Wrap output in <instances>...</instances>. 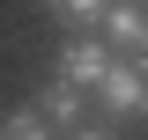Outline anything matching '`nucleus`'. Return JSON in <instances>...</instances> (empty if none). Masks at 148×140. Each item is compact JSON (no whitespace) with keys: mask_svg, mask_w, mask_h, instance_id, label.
<instances>
[{"mask_svg":"<svg viewBox=\"0 0 148 140\" xmlns=\"http://www.w3.org/2000/svg\"><path fill=\"white\" fill-rule=\"evenodd\" d=\"M0 140H45V118L37 111H15V118L0 125Z\"/></svg>","mask_w":148,"mask_h":140,"instance_id":"6","label":"nucleus"},{"mask_svg":"<svg viewBox=\"0 0 148 140\" xmlns=\"http://www.w3.org/2000/svg\"><path fill=\"white\" fill-rule=\"evenodd\" d=\"M111 59H119V52H111L104 37H67V52H59V81L89 96V88H104V74H111Z\"/></svg>","mask_w":148,"mask_h":140,"instance_id":"2","label":"nucleus"},{"mask_svg":"<svg viewBox=\"0 0 148 140\" xmlns=\"http://www.w3.org/2000/svg\"><path fill=\"white\" fill-rule=\"evenodd\" d=\"M104 44L119 59H148V0H111L104 7Z\"/></svg>","mask_w":148,"mask_h":140,"instance_id":"3","label":"nucleus"},{"mask_svg":"<svg viewBox=\"0 0 148 140\" xmlns=\"http://www.w3.org/2000/svg\"><path fill=\"white\" fill-rule=\"evenodd\" d=\"M45 7H52L59 22H74V30H82V22H104V7H111V0H45Z\"/></svg>","mask_w":148,"mask_h":140,"instance_id":"5","label":"nucleus"},{"mask_svg":"<svg viewBox=\"0 0 148 140\" xmlns=\"http://www.w3.org/2000/svg\"><path fill=\"white\" fill-rule=\"evenodd\" d=\"M37 118H59L67 133H82V88H67V81H52L45 96H37Z\"/></svg>","mask_w":148,"mask_h":140,"instance_id":"4","label":"nucleus"},{"mask_svg":"<svg viewBox=\"0 0 148 140\" xmlns=\"http://www.w3.org/2000/svg\"><path fill=\"white\" fill-rule=\"evenodd\" d=\"M96 103H104V118H148V59H111Z\"/></svg>","mask_w":148,"mask_h":140,"instance_id":"1","label":"nucleus"},{"mask_svg":"<svg viewBox=\"0 0 148 140\" xmlns=\"http://www.w3.org/2000/svg\"><path fill=\"white\" fill-rule=\"evenodd\" d=\"M74 140H111V125H82V133H74Z\"/></svg>","mask_w":148,"mask_h":140,"instance_id":"7","label":"nucleus"}]
</instances>
